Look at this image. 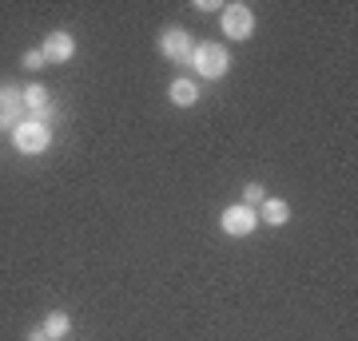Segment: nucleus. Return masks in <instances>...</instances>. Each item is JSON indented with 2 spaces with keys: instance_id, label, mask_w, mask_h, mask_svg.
Wrapping results in <instances>:
<instances>
[{
  "instance_id": "nucleus-1",
  "label": "nucleus",
  "mask_w": 358,
  "mask_h": 341,
  "mask_svg": "<svg viewBox=\"0 0 358 341\" xmlns=\"http://www.w3.org/2000/svg\"><path fill=\"white\" fill-rule=\"evenodd\" d=\"M192 63H195V72H199L203 79H219V76H227L231 56H227L223 44H195Z\"/></svg>"
},
{
  "instance_id": "nucleus-2",
  "label": "nucleus",
  "mask_w": 358,
  "mask_h": 341,
  "mask_svg": "<svg viewBox=\"0 0 358 341\" xmlns=\"http://www.w3.org/2000/svg\"><path fill=\"white\" fill-rule=\"evenodd\" d=\"M13 143H16V151H24V155H40V151H48L52 131H48V123L24 119V123H20V127L13 131Z\"/></svg>"
},
{
  "instance_id": "nucleus-3",
  "label": "nucleus",
  "mask_w": 358,
  "mask_h": 341,
  "mask_svg": "<svg viewBox=\"0 0 358 341\" xmlns=\"http://www.w3.org/2000/svg\"><path fill=\"white\" fill-rule=\"evenodd\" d=\"M28 119V107H24V91L16 84H0V127H20Z\"/></svg>"
},
{
  "instance_id": "nucleus-4",
  "label": "nucleus",
  "mask_w": 358,
  "mask_h": 341,
  "mask_svg": "<svg viewBox=\"0 0 358 341\" xmlns=\"http://www.w3.org/2000/svg\"><path fill=\"white\" fill-rule=\"evenodd\" d=\"M219 24H223V32L231 40H251V32H255V13L247 4H227L223 16H219Z\"/></svg>"
},
{
  "instance_id": "nucleus-5",
  "label": "nucleus",
  "mask_w": 358,
  "mask_h": 341,
  "mask_svg": "<svg viewBox=\"0 0 358 341\" xmlns=\"http://www.w3.org/2000/svg\"><path fill=\"white\" fill-rule=\"evenodd\" d=\"M159 52H164L167 60H176V63H192L195 44H192V36H187L183 28H167L164 36H159Z\"/></svg>"
},
{
  "instance_id": "nucleus-6",
  "label": "nucleus",
  "mask_w": 358,
  "mask_h": 341,
  "mask_svg": "<svg viewBox=\"0 0 358 341\" xmlns=\"http://www.w3.org/2000/svg\"><path fill=\"white\" fill-rule=\"evenodd\" d=\"M255 222H259V215H255V206H227L223 211V234H231V238H243V234H251L255 230Z\"/></svg>"
},
{
  "instance_id": "nucleus-7",
  "label": "nucleus",
  "mask_w": 358,
  "mask_h": 341,
  "mask_svg": "<svg viewBox=\"0 0 358 341\" xmlns=\"http://www.w3.org/2000/svg\"><path fill=\"white\" fill-rule=\"evenodd\" d=\"M44 60L48 63H68L72 56H76V40L68 36V32H48V40H44Z\"/></svg>"
},
{
  "instance_id": "nucleus-8",
  "label": "nucleus",
  "mask_w": 358,
  "mask_h": 341,
  "mask_svg": "<svg viewBox=\"0 0 358 341\" xmlns=\"http://www.w3.org/2000/svg\"><path fill=\"white\" fill-rule=\"evenodd\" d=\"M255 215L263 218V222H271V227H282V222L291 218V211H287V202H282V199H263Z\"/></svg>"
},
{
  "instance_id": "nucleus-9",
  "label": "nucleus",
  "mask_w": 358,
  "mask_h": 341,
  "mask_svg": "<svg viewBox=\"0 0 358 341\" xmlns=\"http://www.w3.org/2000/svg\"><path fill=\"white\" fill-rule=\"evenodd\" d=\"M48 88H40V84H32V88L24 91V107H28V119H36L40 112H44V107H48Z\"/></svg>"
},
{
  "instance_id": "nucleus-10",
  "label": "nucleus",
  "mask_w": 358,
  "mask_h": 341,
  "mask_svg": "<svg viewBox=\"0 0 358 341\" xmlns=\"http://www.w3.org/2000/svg\"><path fill=\"white\" fill-rule=\"evenodd\" d=\"M195 100H199V88H195L192 79H176V84H171V103H179V107H192Z\"/></svg>"
},
{
  "instance_id": "nucleus-11",
  "label": "nucleus",
  "mask_w": 358,
  "mask_h": 341,
  "mask_svg": "<svg viewBox=\"0 0 358 341\" xmlns=\"http://www.w3.org/2000/svg\"><path fill=\"white\" fill-rule=\"evenodd\" d=\"M68 329H72V317H68V314H48V317H44V333H48L52 341H60Z\"/></svg>"
},
{
  "instance_id": "nucleus-12",
  "label": "nucleus",
  "mask_w": 358,
  "mask_h": 341,
  "mask_svg": "<svg viewBox=\"0 0 358 341\" xmlns=\"http://www.w3.org/2000/svg\"><path fill=\"white\" fill-rule=\"evenodd\" d=\"M263 199H267V190H263V183H247V190H243V206H259Z\"/></svg>"
},
{
  "instance_id": "nucleus-13",
  "label": "nucleus",
  "mask_w": 358,
  "mask_h": 341,
  "mask_svg": "<svg viewBox=\"0 0 358 341\" xmlns=\"http://www.w3.org/2000/svg\"><path fill=\"white\" fill-rule=\"evenodd\" d=\"M20 63H24L28 72H40V68H44L48 60H44V52H40V48H28L24 56H20Z\"/></svg>"
},
{
  "instance_id": "nucleus-14",
  "label": "nucleus",
  "mask_w": 358,
  "mask_h": 341,
  "mask_svg": "<svg viewBox=\"0 0 358 341\" xmlns=\"http://www.w3.org/2000/svg\"><path fill=\"white\" fill-rule=\"evenodd\" d=\"M28 341H52V338L44 333V329H32V333H28Z\"/></svg>"
}]
</instances>
